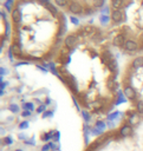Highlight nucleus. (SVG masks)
Returning <instances> with one entry per match:
<instances>
[{
	"instance_id": "obj_1",
	"label": "nucleus",
	"mask_w": 143,
	"mask_h": 151,
	"mask_svg": "<svg viewBox=\"0 0 143 151\" xmlns=\"http://www.w3.org/2000/svg\"><path fill=\"white\" fill-rule=\"evenodd\" d=\"M104 25L70 28L52 60L56 76L88 120L101 123L120 103L121 66Z\"/></svg>"
},
{
	"instance_id": "obj_2",
	"label": "nucleus",
	"mask_w": 143,
	"mask_h": 151,
	"mask_svg": "<svg viewBox=\"0 0 143 151\" xmlns=\"http://www.w3.org/2000/svg\"><path fill=\"white\" fill-rule=\"evenodd\" d=\"M5 14L9 57L26 64L52 63L69 31L68 15L52 0H11Z\"/></svg>"
},
{
	"instance_id": "obj_3",
	"label": "nucleus",
	"mask_w": 143,
	"mask_h": 151,
	"mask_svg": "<svg viewBox=\"0 0 143 151\" xmlns=\"http://www.w3.org/2000/svg\"><path fill=\"white\" fill-rule=\"evenodd\" d=\"M104 26L118 53L124 57L143 53V0H109Z\"/></svg>"
},
{
	"instance_id": "obj_4",
	"label": "nucleus",
	"mask_w": 143,
	"mask_h": 151,
	"mask_svg": "<svg viewBox=\"0 0 143 151\" xmlns=\"http://www.w3.org/2000/svg\"><path fill=\"white\" fill-rule=\"evenodd\" d=\"M83 151H143V117L124 110L117 125L95 137Z\"/></svg>"
},
{
	"instance_id": "obj_5",
	"label": "nucleus",
	"mask_w": 143,
	"mask_h": 151,
	"mask_svg": "<svg viewBox=\"0 0 143 151\" xmlns=\"http://www.w3.org/2000/svg\"><path fill=\"white\" fill-rule=\"evenodd\" d=\"M121 92L126 110L143 117V53L126 57L121 66Z\"/></svg>"
},
{
	"instance_id": "obj_6",
	"label": "nucleus",
	"mask_w": 143,
	"mask_h": 151,
	"mask_svg": "<svg viewBox=\"0 0 143 151\" xmlns=\"http://www.w3.org/2000/svg\"><path fill=\"white\" fill-rule=\"evenodd\" d=\"M70 18L85 20L97 15L109 0H52Z\"/></svg>"
}]
</instances>
